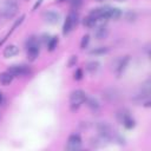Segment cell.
<instances>
[{
    "mask_svg": "<svg viewBox=\"0 0 151 151\" xmlns=\"http://www.w3.org/2000/svg\"><path fill=\"white\" fill-rule=\"evenodd\" d=\"M18 13V5L14 0H6L0 6V17L2 19H12Z\"/></svg>",
    "mask_w": 151,
    "mask_h": 151,
    "instance_id": "6da1fadb",
    "label": "cell"
},
{
    "mask_svg": "<svg viewBox=\"0 0 151 151\" xmlns=\"http://www.w3.org/2000/svg\"><path fill=\"white\" fill-rule=\"evenodd\" d=\"M86 99V93L81 90H76L71 93L70 97V106L72 110H77L78 107L81 106V104L85 101Z\"/></svg>",
    "mask_w": 151,
    "mask_h": 151,
    "instance_id": "7a4b0ae2",
    "label": "cell"
},
{
    "mask_svg": "<svg viewBox=\"0 0 151 151\" xmlns=\"http://www.w3.org/2000/svg\"><path fill=\"white\" fill-rule=\"evenodd\" d=\"M26 50H27V55L31 60H34L38 54H39V41L35 37H31L26 41Z\"/></svg>",
    "mask_w": 151,
    "mask_h": 151,
    "instance_id": "3957f363",
    "label": "cell"
},
{
    "mask_svg": "<svg viewBox=\"0 0 151 151\" xmlns=\"http://www.w3.org/2000/svg\"><path fill=\"white\" fill-rule=\"evenodd\" d=\"M81 147V138L79 134L73 133L68 137L67 139V144H66V149L68 151H78Z\"/></svg>",
    "mask_w": 151,
    "mask_h": 151,
    "instance_id": "277c9868",
    "label": "cell"
},
{
    "mask_svg": "<svg viewBox=\"0 0 151 151\" xmlns=\"http://www.w3.org/2000/svg\"><path fill=\"white\" fill-rule=\"evenodd\" d=\"M77 22H78V15H77V13L76 12H71L67 15L66 20H65V24H64V33L65 34L66 33H70L74 28V26L77 25Z\"/></svg>",
    "mask_w": 151,
    "mask_h": 151,
    "instance_id": "5b68a950",
    "label": "cell"
},
{
    "mask_svg": "<svg viewBox=\"0 0 151 151\" xmlns=\"http://www.w3.org/2000/svg\"><path fill=\"white\" fill-rule=\"evenodd\" d=\"M7 71L13 77H22V76H26L29 72V68L26 67L25 65H13V66L8 67Z\"/></svg>",
    "mask_w": 151,
    "mask_h": 151,
    "instance_id": "8992f818",
    "label": "cell"
},
{
    "mask_svg": "<svg viewBox=\"0 0 151 151\" xmlns=\"http://www.w3.org/2000/svg\"><path fill=\"white\" fill-rule=\"evenodd\" d=\"M127 61H129V57H124V58L117 59V60L113 63V70H114V72H116L117 76H119V74L124 71V68H125L126 65H127Z\"/></svg>",
    "mask_w": 151,
    "mask_h": 151,
    "instance_id": "52a82bcc",
    "label": "cell"
},
{
    "mask_svg": "<svg viewBox=\"0 0 151 151\" xmlns=\"http://www.w3.org/2000/svg\"><path fill=\"white\" fill-rule=\"evenodd\" d=\"M85 101H86V106H87L91 111H93V112L99 111V109H100V104H99V101H98L96 98H93V97L87 98V97H86Z\"/></svg>",
    "mask_w": 151,
    "mask_h": 151,
    "instance_id": "ba28073f",
    "label": "cell"
},
{
    "mask_svg": "<svg viewBox=\"0 0 151 151\" xmlns=\"http://www.w3.org/2000/svg\"><path fill=\"white\" fill-rule=\"evenodd\" d=\"M44 18H45V20H46L47 22H50V24H57V22L59 21V19H60V15H59V13H57V12L48 11V12H46V13L44 14Z\"/></svg>",
    "mask_w": 151,
    "mask_h": 151,
    "instance_id": "9c48e42d",
    "label": "cell"
},
{
    "mask_svg": "<svg viewBox=\"0 0 151 151\" xmlns=\"http://www.w3.org/2000/svg\"><path fill=\"white\" fill-rule=\"evenodd\" d=\"M109 34V29L106 27V25H100V26H97L96 31H94V35L97 39H105Z\"/></svg>",
    "mask_w": 151,
    "mask_h": 151,
    "instance_id": "30bf717a",
    "label": "cell"
},
{
    "mask_svg": "<svg viewBox=\"0 0 151 151\" xmlns=\"http://www.w3.org/2000/svg\"><path fill=\"white\" fill-rule=\"evenodd\" d=\"M18 53H19V48L15 45H8L4 51V57L5 58H11V57L17 55Z\"/></svg>",
    "mask_w": 151,
    "mask_h": 151,
    "instance_id": "8fae6325",
    "label": "cell"
},
{
    "mask_svg": "<svg viewBox=\"0 0 151 151\" xmlns=\"http://www.w3.org/2000/svg\"><path fill=\"white\" fill-rule=\"evenodd\" d=\"M13 78H14V77H13L8 71H7V72H2V73H0V84L7 86V85H9V84L12 83Z\"/></svg>",
    "mask_w": 151,
    "mask_h": 151,
    "instance_id": "7c38bea8",
    "label": "cell"
},
{
    "mask_svg": "<svg viewBox=\"0 0 151 151\" xmlns=\"http://www.w3.org/2000/svg\"><path fill=\"white\" fill-rule=\"evenodd\" d=\"M104 96H105V98H106L109 101H114V100H117V98H118V93H117V91L113 90V88L106 90V91L104 92Z\"/></svg>",
    "mask_w": 151,
    "mask_h": 151,
    "instance_id": "4fadbf2b",
    "label": "cell"
},
{
    "mask_svg": "<svg viewBox=\"0 0 151 151\" xmlns=\"http://www.w3.org/2000/svg\"><path fill=\"white\" fill-rule=\"evenodd\" d=\"M86 70H87L88 73L94 74L99 70V63H97V61H88L86 64Z\"/></svg>",
    "mask_w": 151,
    "mask_h": 151,
    "instance_id": "5bb4252c",
    "label": "cell"
},
{
    "mask_svg": "<svg viewBox=\"0 0 151 151\" xmlns=\"http://www.w3.org/2000/svg\"><path fill=\"white\" fill-rule=\"evenodd\" d=\"M131 117V114H130V112L127 111V110H125V109H123V110H120V111H118V113H117V118H118V120L123 124L127 118H130Z\"/></svg>",
    "mask_w": 151,
    "mask_h": 151,
    "instance_id": "9a60e30c",
    "label": "cell"
},
{
    "mask_svg": "<svg viewBox=\"0 0 151 151\" xmlns=\"http://www.w3.org/2000/svg\"><path fill=\"white\" fill-rule=\"evenodd\" d=\"M58 45V38L57 37H51L50 40L47 41V47L50 51H53Z\"/></svg>",
    "mask_w": 151,
    "mask_h": 151,
    "instance_id": "2e32d148",
    "label": "cell"
},
{
    "mask_svg": "<svg viewBox=\"0 0 151 151\" xmlns=\"http://www.w3.org/2000/svg\"><path fill=\"white\" fill-rule=\"evenodd\" d=\"M107 51H109L107 47H103V46H100V47H96V48L91 50V51H90V54L98 55V54H104V53H106Z\"/></svg>",
    "mask_w": 151,
    "mask_h": 151,
    "instance_id": "e0dca14e",
    "label": "cell"
},
{
    "mask_svg": "<svg viewBox=\"0 0 151 151\" xmlns=\"http://www.w3.org/2000/svg\"><path fill=\"white\" fill-rule=\"evenodd\" d=\"M88 40H90L88 35H84V37H83V39H81V42H80V46H81V48H85V47L87 46V44H88Z\"/></svg>",
    "mask_w": 151,
    "mask_h": 151,
    "instance_id": "ac0fdd59",
    "label": "cell"
},
{
    "mask_svg": "<svg viewBox=\"0 0 151 151\" xmlns=\"http://www.w3.org/2000/svg\"><path fill=\"white\" fill-rule=\"evenodd\" d=\"M83 78V71L80 70V68H78L76 72H74V79L76 80H79V79H81Z\"/></svg>",
    "mask_w": 151,
    "mask_h": 151,
    "instance_id": "d6986e66",
    "label": "cell"
},
{
    "mask_svg": "<svg viewBox=\"0 0 151 151\" xmlns=\"http://www.w3.org/2000/svg\"><path fill=\"white\" fill-rule=\"evenodd\" d=\"M71 5H72V8H78L80 5H81V0H72L71 1Z\"/></svg>",
    "mask_w": 151,
    "mask_h": 151,
    "instance_id": "ffe728a7",
    "label": "cell"
},
{
    "mask_svg": "<svg viewBox=\"0 0 151 151\" xmlns=\"http://www.w3.org/2000/svg\"><path fill=\"white\" fill-rule=\"evenodd\" d=\"M76 63H77V57L76 55H72L71 57V60L68 63V66H73V64H76Z\"/></svg>",
    "mask_w": 151,
    "mask_h": 151,
    "instance_id": "44dd1931",
    "label": "cell"
},
{
    "mask_svg": "<svg viewBox=\"0 0 151 151\" xmlns=\"http://www.w3.org/2000/svg\"><path fill=\"white\" fill-rule=\"evenodd\" d=\"M2 101H4V97H2V93L0 92V105L2 104Z\"/></svg>",
    "mask_w": 151,
    "mask_h": 151,
    "instance_id": "7402d4cb",
    "label": "cell"
},
{
    "mask_svg": "<svg viewBox=\"0 0 151 151\" xmlns=\"http://www.w3.org/2000/svg\"><path fill=\"white\" fill-rule=\"evenodd\" d=\"M117 1H125V0H117Z\"/></svg>",
    "mask_w": 151,
    "mask_h": 151,
    "instance_id": "603a6c76",
    "label": "cell"
}]
</instances>
